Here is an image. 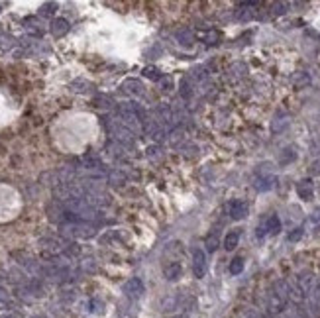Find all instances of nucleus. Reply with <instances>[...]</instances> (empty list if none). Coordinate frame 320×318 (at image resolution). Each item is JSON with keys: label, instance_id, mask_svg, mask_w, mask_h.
<instances>
[{"label": "nucleus", "instance_id": "1", "mask_svg": "<svg viewBox=\"0 0 320 318\" xmlns=\"http://www.w3.org/2000/svg\"><path fill=\"white\" fill-rule=\"evenodd\" d=\"M106 128H108L110 135H112L118 143H124V145H132V143H133V132L128 130L124 124H120L118 120L106 118Z\"/></svg>", "mask_w": 320, "mask_h": 318}, {"label": "nucleus", "instance_id": "2", "mask_svg": "<svg viewBox=\"0 0 320 318\" xmlns=\"http://www.w3.org/2000/svg\"><path fill=\"white\" fill-rule=\"evenodd\" d=\"M61 230H63L65 236H71V238H92V236L96 234V228H94V226H88L86 222L63 224Z\"/></svg>", "mask_w": 320, "mask_h": 318}, {"label": "nucleus", "instance_id": "3", "mask_svg": "<svg viewBox=\"0 0 320 318\" xmlns=\"http://www.w3.org/2000/svg\"><path fill=\"white\" fill-rule=\"evenodd\" d=\"M267 312L271 314V316H279L285 308H287V304H289V298H285L283 294H279L273 287L269 289V292H267Z\"/></svg>", "mask_w": 320, "mask_h": 318}, {"label": "nucleus", "instance_id": "4", "mask_svg": "<svg viewBox=\"0 0 320 318\" xmlns=\"http://www.w3.org/2000/svg\"><path fill=\"white\" fill-rule=\"evenodd\" d=\"M192 273L198 279L204 277V273H206V253L200 247L192 249Z\"/></svg>", "mask_w": 320, "mask_h": 318}, {"label": "nucleus", "instance_id": "5", "mask_svg": "<svg viewBox=\"0 0 320 318\" xmlns=\"http://www.w3.org/2000/svg\"><path fill=\"white\" fill-rule=\"evenodd\" d=\"M247 212H249V206H247L245 200H238L236 198V200L228 202V214H230L232 220H243L247 216Z\"/></svg>", "mask_w": 320, "mask_h": 318}, {"label": "nucleus", "instance_id": "6", "mask_svg": "<svg viewBox=\"0 0 320 318\" xmlns=\"http://www.w3.org/2000/svg\"><path fill=\"white\" fill-rule=\"evenodd\" d=\"M275 183H277L275 175H271V173H261V175L255 177L253 186H255L259 192H265V190H271V188L275 186Z\"/></svg>", "mask_w": 320, "mask_h": 318}, {"label": "nucleus", "instance_id": "7", "mask_svg": "<svg viewBox=\"0 0 320 318\" xmlns=\"http://www.w3.org/2000/svg\"><path fill=\"white\" fill-rule=\"evenodd\" d=\"M124 292H126L130 298H139V296L143 294V283H141V279L132 277V279L124 285Z\"/></svg>", "mask_w": 320, "mask_h": 318}, {"label": "nucleus", "instance_id": "8", "mask_svg": "<svg viewBox=\"0 0 320 318\" xmlns=\"http://www.w3.org/2000/svg\"><path fill=\"white\" fill-rule=\"evenodd\" d=\"M296 194H298V198H302V200H312V196H314V183H312L310 179L298 181V183H296Z\"/></svg>", "mask_w": 320, "mask_h": 318}, {"label": "nucleus", "instance_id": "9", "mask_svg": "<svg viewBox=\"0 0 320 318\" xmlns=\"http://www.w3.org/2000/svg\"><path fill=\"white\" fill-rule=\"evenodd\" d=\"M122 88H124V92H128L132 96H143V84L137 79H126Z\"/></svg>", "mask_w": 320, "mask_h": 318}, {"label": "nucleus", "instance_id": "10", "mask_svg": "<svg viewBox=\"0 0 320 318\" xmlns=\"http://www.w3.org/2000/svg\"><path fill=\"white\" fill-rule=\"evenodd\" d=\"M51 35L53 37H63L67 31H69V22L65 20V18H55L53 22H51Z\"/></svg>", "mask_w": 320, "mask_h": 318}, {"label": "nucleus", "instance_id": "11", "mask_svg": "<svg viewBox=\"0 0 320 318\" xmlns=\"http://www.w3.org/2000/svg\"><path fill=\"white\" fill-rule=\"evenodd\" d=\"M287 126H289V114H287V112H277L275 118H273V122H271V132H273V133H279V132H283Z\"/></svg>", "mask_w": 320, "mask_h": 318}, {"label": "nucleus", "instance_id": "12", "mask_svg": "<svg viewBox=\"0 0 320 318\" xmlns=\"http://www.w3.org/2000/svg\"><path fill=\"white\" fill-rule=\"evenodd\" d=\"M263 228H265V234H269V236L279 234V232H281V220H279V216H277V214H271V216L263 222Z\"/></svg>", "mask_w": 320, "mask_h": 318}, {"label": "nucleus", "instance_id": "13", "mask_svg": "<svg viewBox=\"0 0 320 318\" xmlns=\"http://www.w3.org/2000/svg\"><path fill=\"white\" fill-rule=\"evenodd\" d=\"M163 275H165L167 281H177V279L183 275V267H181V263H177V261L169 263V265L163 269Z\"/></svg>", "mask_w": 320, "mask_h": 318}, {"label": "nucleus", "instance_id": "14", "mask_svg": "<svg viewBox=\"0 0 320 318\" xmlns=\"http://www.w3.org/2000/svg\"><path fill=\"white\" fill-rule=\"evenodd\" d=\"M294 159H296L294 147H285V149L281 151V155H279V163H281V165H289V163H293Z\"/></svg>", "mask_w": 320, "mask_h": 318}, {"label": "nucleus", "instance_id": "15", "mask_svg": "<svg viewBox=\"0 0 320 318\" xmlns=\"http://www.w3.org/2000/svg\"><path fill=\"white\" fill-rule=\"evenodd\" d=\"M238 241H240V232H238V230H232V232L224 238V247H226L228 251H232V249H236Z\"/></svg>", "mask_w": 320, "mask_h": 318}, {"label": "nucleus", "instance_id": "16", "mask_svg": "<svg viewBox=\"0 0 320 318\" xmlns=\"http://www.w3.org/2000/svg\"><path fill=\"white\" fill-rule=\"evenodd\" d=\"M108 183L110 185H124L126 183V173L120 171V169H112L108 173Z\"/></svg>", "mask_w": 320, "mask_h": 318}, {"label": "nucleus", "instance_id": "17", "mask_svg": "<svg viewBox=\"0 0 320 318\" xmlns=\"http://www.w3.org/2000/svg\"><path fill=\"white\" fill-rule=\"evenodd\" d=\"M175 37L179 39V43H187V45H190L192 41H194V35H192V31L190 29H179L177 33H175Z\"/></svg>", "mask_w": 320, "mask_h": 318}, {"label": "nucleus", "instance_id": "18", "mask_svg": "<svg viewBox=\"0 0 320 318\" xmlns=\"http://www.w3.org/2000/svg\"><path fill=\"white\" fill-rule=\"evenodd\" d=\"M55 10H57V4H55V2H45V4H41V6H39V16L49 18V16H53V14H55Z\"/></svg>", "mask_w": 320, "mask_h": 318}, {"label": "nucleus", "instance_id": "19", "mask_svg": "<svg viewBox=\"0 0 320 318\" xmlns=\"http://www.w3.org/2000/svg\"><path fill=\"white\" fill-rule=\"evenodd\" d=\"M293 82H294V86L302 88V86H306V84L310 82V77H308L304 71H300V73H296V75L293 77Z\"/></svg>", "mask_w": 320, "mask_h": 318}, {"label": "nucleus", "instance_id": "20", "mask_svg": "<svg viewBox=\"0 0 320 318\" xmlns=\"http://www.w3.org/2000/svg\"><path fill=\"white\" fill-rule=\"evenodd\" d=\"M204 245H206V251H216V247H218V234L216 232H210L206 236Z\"/></svg>", "mask_w": 320, "mask_h": 318}, {"label": "nucleus", "instance_id": "21", "mask_svg": "<svg viewBox=\"0 0 320 318\" xmlns=\"http://www.w3.org/2000/svg\"><path fill=\"white\" fill-rule=\"evenodd\" d=\"M243 271V259L241 257H234L232 263H230V273L232 275H240Z\"/></svg>", "mask_w": 320, "mask_h": 318}, {"label": "nucleus", "instance_id": "22", "mask_svg": "<svg viewBox=\"0 0 320 318\" xmlns=\"http://www.w3.org/2000/svg\"><path fill=\"white\" fill-rule=\"evenodd\" d=\"M202 39L206 41V43H218L220 41V31H216V29H210V31H206V33H202Z\"/></svg>", "mask_w": 320, "mask_h": 318}, {"label": "nucleus", "instance_id": "23", "mask_svg": "<svg viewBox=\"0 0 320 318\" xmlns=\"http://www.w3.org/2000/svg\"><path fill=\"white\" fill-rule=\"evenodd\" d=\"M10 302H12L10 292H8L4 287H0V308H8V306H10Z\"/></svg>", "mask_w": 320, "mask_h": 318}, {"label": "nucleus", "instance_id": "24", "mask_svg": "<svg viewBox=\"0 0 320 318\" xmlns=\"http://www.w3.org/2000/svg\"><path fill=\"white\" fill-rule=\"evenodd\" d=\"M143 75H145L147 79H151V80H159V79H161V75H159V71H157L155 67H145V69H143Z\"/></svg>", "mask_w": 320, "mask_h": 318}, {"label": "nucleus", "instance_id": "25", "mask_svg": "<svg viewBox=\"0 0 320 318\" xmlns=\"http://www.w3.org/2000/svg\"><path fill=\"white\" fill-rule=\"evenodd\" d=\"M302 238V228H294L291 234H289V241H296Z\"/></svg>", "mask_w": 320, "mask_h": 318}, {"label": "nucleus", "instance_id": "26", "mask_svg": "<svg viewBox=\"0 0 320 318\" xmlns=\"http://www.w3.org/2000/svg\"><path fill=\"white\" fill-rule=\"evenodd\" d=\"M285 12H287V4L279 2V4H275V6H273V14H277V16H279V14H285Z\"/></svg>", "mask_w": 320, "mask_h": 318}, {"label": "nucleus", "instance_id": "27", "mask_svg": "<svg viewBox=\"0 0 320 318\" xmlns=\"http://www.w3.org/2000/svg\"><path fill=\"white\" fill-rule=\"evenodd\" d=\"M90 310H92V312H100V310H102V302H100L98 298H92V300H90Z\"/></svg>", "mask_w": 320, "mask_h": 318}, {"label": "nucleus", "instance_id": "28", "mask_svg": "<svg viewBox=\"0 0 320 318\" xmlns=\"http://www.w3.org/2000/svg\"><path fill=\"white\" fill-rule=\"evenodd\" d=\"M181 94H183V96H190V86H188L187 80L181 82Z\"/></svg>", "mask_w": 320, "mask_h": 318}, {"label": "nucleus", "instance_id": "29", "mask_svg": "<svg viewBox=\"0 0 320 318\" xmlns=\"http://www.w3.org/2000/svg\"><path fill=\"white\" fill-rule=\"evenodd\" d=\"M310 173H312V175H320V159H316V161L312 163V167H310Z\"/></svg>", "mask_w": 320, "mask_h": 318}, {"label": "nucleus", "instance_id": "30", "mask_svg": "<svg viewBox=\"0 0 320 318\" xmlns=\"http://www.w3.org/2000/svg\"><path fill=\"white\" fill-rule=\"evenodd\" d=\"M0 318H20L16 312H4V314H0Z\"/></svg>", "mask_w": 320, "mask_h": 318}, {"label": "nucleus", "instance_id": "31", "mask_svg": "<svg viewBox=\"0 0 320 318\" xmlns=\"http://www.w3.org/2000/svg\"><path fill=\"white\" fill-rule=\"evenodd\" d=\"M318 220H320V208H316L312 212V222H318Z\"/></svg>", "mask_w": 320, "mask_h": 318}, {"label": "nucleus", "instance_id": "32", "mask_svg": "<svg viewBox=\"0 0 320 318\" xmlns=\"http://www.w3.org/2000/svg\"><path fill=\"white\" fill-rule=\"evenodd\" d=\"M31 318H47V316H43V314H37V316H31Z\"/></svg>", "mask_w": 320, "mask_h": 318}, {"label": "nucleus", "instance_id": "33", "mask_svg": "<svg viewBox=\"0 0 320 318\" xmlns=\"http://www.w3.org/2000/svg\"><path fill=\"white\" fill-rule=\"evenodd\" d=\"M179 318H187V316H179Z\"/></svg>", "mask_w": 320, "mask_h": 318}, {"label": "nucleus", "instance_id": "34", "mask_svg": "<svg viewBox=\"0 0 320 318\" xmlns=\"http://www.w3.org/2000/svg\"><path fill=\"white\" fill-rule=\"evenodd\" d=\"M0 31H2V29H0Z\"/></svg>", "mask_w": 320, "mask_h": 318}]
</instances>
